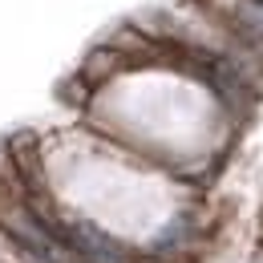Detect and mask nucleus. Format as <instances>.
Masks as SVG:
<instances>
[{
	"label": "nucleus",
	"instance_id": "f257e3e1",
	"mask_svg": "<svg viewBox=\"0 0 263 263\" xmlns=\"http://www.w3.org/2000/svg\"><path fill=\"white\" fill-rule=\"evenodd\" d=\"M118 73H126V61L109 49V45H93L89 53H85V61H81V69H77V81H85L93 93H98L101 85H109Z\"/></svg>",
	"mask_w": 263,
	"mask_h": 263
}]
</instances>
